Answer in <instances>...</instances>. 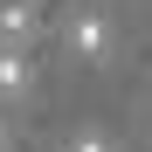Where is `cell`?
Returning <instances> with one entry per match:
<instances>
[{"label": "cell", "mask_w": 152, "mask_h": 152, "mask_svg": "<svg viewBox=\"0 0 152 152\" xmlns=\"http://www.w3.org/2000/svg\"><path fill=\"white\" fill-rule=\"evenodd\" d=\"M0 152H7V118H0Z\"/></svg>", "instance_id": "5"}, {"label": "cell", "mask_w": 152, "mask_h": 152, "mask_svg": "<svg viewBox=\"0 0 152 152\" xmlns=\"http://www.w3.org/2000/svg\"><path fill=\"white\" fill-rule=\"evenodd\" d=\"M35 42H42V7L35 0H7L0 7V48L7 56H35Z\"/></svg>", "instance_id": "1"}, {"label": "cell", "mask_w": 152, "mask_h": 152, "mask_svg": "<svg viewBox=\"0 0 152 152\" xmlns=\"http://www.w3.org/2000/svg\"><path fill=\"white\" fill-rule=\"evenodd\" d=\"M69 152H118V145H111L104 132H83V138H69Z\"/></svg>", "instance_id": "4"}, {"label": "cell", "mask_w": 152, "mask_h": 152, "mask_svg": "<svg viewBox=\"0 0 152 152\" xmlns=\"http://www.w3.org/2000/svg\"><path fill=\"white\" fill-rule=\"evenodd\" d=\"M35 90V56H7L0 48V104H21Z\"/></svg>", "instance_id": "3"}, {"label": "cell", "mask_w": 152, "mask_h": 152, "mask_svg": "<svg viewBox=\"0 0 152 152\" xmlns=\"http://www.w3.org/2000/svg\"><path fill=\"white\" fill-rule=\"evenodd\" d=\"M69 48H76L83 62H111V48H118V28H111V21L97 14V7H83V14L69 21Z\"/></svg>", "instance_id": "2"}]
</instances>
